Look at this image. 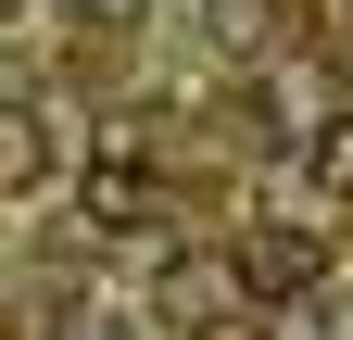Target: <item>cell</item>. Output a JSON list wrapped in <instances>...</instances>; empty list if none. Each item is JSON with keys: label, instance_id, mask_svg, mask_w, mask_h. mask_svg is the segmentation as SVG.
<instances>
[{"label": "cell", "instance_id": "cell-4", "mask_svg": "<svg viewBox=\"0 0 353 340\" xmlns=\"http://www.w3.org/2000/svg\"><path fill=\"white\" fill-rule=\"evenodd\" d=\"M152 215H164V189L139 177V151H101V164H88V227H101V240L152 227Z\"/></svg>", "mask_w": 353, "mask_h": 340}, {"label": "cell", "instance_id": "cell-8", "mask_svg": "<svg viewBox=\"0 0 353 340\" xmlns=\"http://www.w3.org/2000/svg\"><path fill=\"white\" fill-rule=\"evenodd\" d=\"M202 25H214V51H252V38H265V0H202Z\"/></svg>", "mask_w": 353, "mask_h": 340}, {"label": "cell", "instance_id": "cell-9", "mask_svg": "<svg viewBox=\"0 0 353 340\" xmlns=\"http://www.w3.org/2000/svg\"><path fill=\"white\" fill-rule=\"evenodd\" d=\"M63 13H76V25H139L152 0H63Z\"/></svg>", "mask_w": 353, "mask_h": 340}, {"label": "cell", "instance_id": "cell-6", "mask_svg": "<svg viewBox=\"0 0 353 340\" xmlns=\"http://www.w3.org/2000/svg\"><path fill=\"white\" fill-rule=\"evenodd\" d=\"M303 177H316L328 202L353 189V114H328V126H316V139H303Z\"/></svg>", "mask_w": 353, "mask_h": 340}, {"label": "cell", "instance_id": "cell-2", "mask_svg": "<svg viewBox=\"0 0 353 340\" xmlns=\"http://www.w3.org/2000/svg\"><path fill=\"white\" fill-rule=\"evenodd\" d=\"M240 277H252V303H303V290H328V240L316 227H252Z\"/></svg>", "mask_w": 353, "mask_h": 340}, {"label": "cell", "instance_id": "cell-1", "mask_svg": "<svg viewBox=\"0 0 353 340\" xmlns=\"http://www.w3.org/2000/svg\"><path fill=\"white\" fill-rule=\"evenodd\" d=\"M152 315L164 328H190V340H252V277H240V252H164V277H152Z\"/></svg>", "mask_w": 353, "mask_h": 340}, {"label": "cell", "instance_id": "cell-7", "mask_svg": "<svg viewBox=\"0 0 353 340\" xmlns=\"http://www.w3.org/2000/svg\"><path fill=\"white\" fill-rule=\"evenodd\" d=\"M278 340H353V303L341 290H303V303H278Z\"/></svg>", "mask_w": 353, "mask_h": 340}, {"label": "cell", "instance_id": "cell-10", "mask_svg": "<svg viewBox=\"0 0 353 340\" xmlns=\"http://www.w3.org/2000/svg\"><path fill=\"white\" fill-rule=\"evenodd\" d=\"M38 340H114L101 315H51V328H38Z\"/></svg>", "mask_w": 353, "mask_h": 340}, {"label": "cell", "instance_id": "cell-3", "mask_svg": "<svg viewBox=\"0 0 353 340\" xmlns=\"http://www.w3.org/2000/svg\"><path fill=\"white\" fill-rule=\"evenodd\" d=\"M252 101H265V126H278L290 151H303V139L341 114V101H328V63H303V51H290V63H265V89H252Z\"/></svg>", "mask_w": 353, "mask_h": 340}, {"label": "cell", "instance_id": "cell-5", "mask_svg": "<svg viewBox=\"0 0 353 340\" xmlns=\"http://www.w3.org/2000/svg\"><path fill=\"white\" fill-rule=\"evenodd\" d=\"M51 177V126L38 114H0V189H38Z\"/></svg>", "mask_w": 353, "mask_h": 340}]
</instances>
